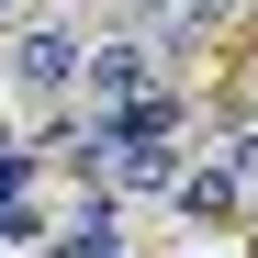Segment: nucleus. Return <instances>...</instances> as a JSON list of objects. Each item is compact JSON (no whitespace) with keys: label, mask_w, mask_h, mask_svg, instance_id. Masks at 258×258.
Here are the masks:
<instances>
[{"label":"nucleus","mask_w":258,"mask_h":258,"mask_svg":"<svg viewBox=\"0 0 258 258\" xmlns=\"http://www.w3.org/2000/svg\"><path fill=\"white\" fill-rule=\"evenodd\" d=\"M225 157L247 168V191H258V123H247V135H225Z\"/></svg>","instance_id":"obj_6"},{"label":"nucleus","mask_w":258,"mask_h":258,"mask_svg":"<svg viewBox=\"0 0 258 258\" xmlns=\"http://www.w3.org/2000/svg\"><path fill=\"white\" fill-rule=\"evenodd\" d=\"M247 258H258V225H247Z\"/></svg>","instance_id":"obj_8"},{"label":"nucleus","mask_w":258,"mask_h":258,"mask_svg":"<svg viewBox=\"0 0 258 258\" xmlns=\"http://www.w3.org/2000/svg\"><path fill=\"white\" fill-rule=\"evenodd\" d=\"M56 258H135V247H123L112 202H101V213H79V225H68V247H56Z\"/></svg>","instance_id":"obj_4"},{"label":"nucleus","mask_w":258,"mask_h":258,"mask_svg":"<svg viewBox=\"0 0 258 258\" xmlns=\"http://www.w3.org/2000/svg\"><path fill=\"white\" fill-rule=\"evenodd\" d=\"M112 12H123V23H180L191 0H112Z\"/></svg>","instance_id":"obj_5"},{"label":"nucleus","mask_w":258,"mask_h":258,"mask_svg":"<svg viewBox=\"0 0 258 258\" xmlns=\"http://www.w3.org/2000/svg\"><path fill=\"white\" fill-rule=\"evenodd\" d=\"M0 12H12V0H0Z\"/></svg>","instance_id":"obj_9"},{"label":"nucleus","mask_w":258,"mask_h":258,"mask_svg":"<svg viewBox=\"0 0 258 258\" xmlns=\"http://www.w3.org/2000/svg\"><path fill=\"white\" fill-rule=\"evenodd\" d=\"M12 191H23V157H0V202H12Z\"/></svg>","instance_id":"obj_7"},{"label":"nucleus","mask_w":258,"mask_h":258,"mask_svg":"<svg viewBox=\"0 0 258 258\" xmlns=\"http://www.w3.org/2000/svg\"><path fill=\"white\" fill-rule=\"evenodd\" d=\"M168 202H180L191 225H225V213L247 202V168H236V157H191V168H180V191H168Z\"/></svg>","instance_id":"obj_3"},{"label":"nucleus","mask_w":258,"mask_h":258,"mask_svg":"<svg viewBox=\"0 0 258 258\" xmlns=\"http://www.w3.org/2000/svg\"><path fill=\"white\" fill-rule=\"evenodd\" d=\"M79 79H90V45H79L68 23H23L12 34V90L23 101H68Z\"/></svg>","instance_id":"obj_1"},{"label":"nucleus","mask_w":258,"mask_h":258,"mask_svg":"<svg viewBox=\"0 0 258 258\" xmlns=\"http://www.w3.org/2000/svg\"><path fill=\"white\" fill-rule=\"evenodd\" d=\"M79 90H90L101 112H123V101H146V90H157V56L135 45V34H112V45H90V79H79Z\"/></svg>","instance_id":"obj_2"}]
</instances>
